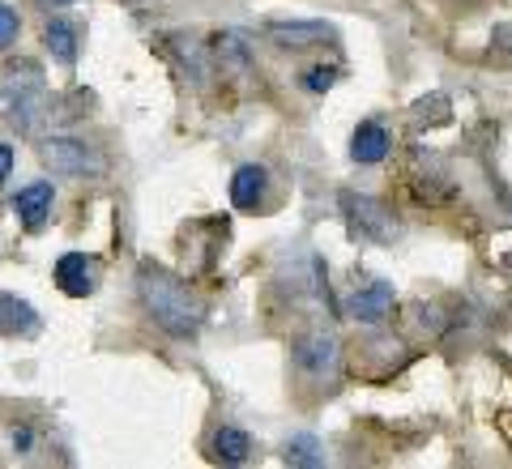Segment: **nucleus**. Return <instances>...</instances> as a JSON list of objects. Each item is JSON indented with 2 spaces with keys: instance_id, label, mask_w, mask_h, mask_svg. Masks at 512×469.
Segmentation results:
<instances>
[{
  "instance_id": "6",
  "label": "nucleus",
  "mask_w": 512,
  "mask_h": 469,
  "mask_svg": "<svg viewBox=\"0 0 512 469\" xmlns=\"http://www.w3.org/2000/svg\"><path fill=\"white\" fill-rule=\"evenodd\" d=\"M265 35L274 47H282V52H308V47H325L338 39V30H333L329 22H269Z\"/></svg>"
},
{
  "instance_id": "16",
  "label": "nucleus",
  "mask_w": 512,
  "mask_h": 469,
  "mask_svg": "<svg viewBox=\"0 0 512 469\" xmlns=\"http://www.w3.org/2000/svg\"><path fill=\"white\" fill-rule=\"evenodd\" d=\"M18 30H22L18 13H13L9 5H0V52H5V47H13V43H18Z\"/></svg>"
},
{
  "instance_id": "17",
  "label": "nucleus",
  "mask_w": 512,
  "mask_h": 469,
  "mask_svg": "<svg viewBox=\"0 0 512 469\" xmlns=\"http://www.w3.org/2000/svg\"><path fill=\"white\" fill-rule=\"evenodd\" d=\"M333 82H338V69H325V64H316V69L303 73V86L308 90H329Z\"/></svg>"
},
{
  "instance_id": "7",
  "label": "nucleus",
  "mask_w": 512,
  "mask_h": 469,
  "mask_svg": "<svg viewBox=\"0 0 512 469\" xmlns=\"http://www.w3.org/2000/svg\"><path fill=\"white\" fill-rule=\"evenodd\" d=\"M393 286L389 282H367V286H359L355 295L346 299V316L350 320H359V325H384V320L393 316Z\"/></svg>"
},
{
  "instance_id": "15",
  "label": "nucleus",
  "mask_w": 512,
  "mask_h": 469,
  "mask_svg": "<svg viewBox=\"0 0 512 469\" xmlns=\"http://www.w3.org/2000/svg\"><path fill=\"white\" fill-rule=\"evenodd\" d=\"M286 465H299V469H320L325 465V448H320L316 435H291L286 440Z\"/></svg>"
},
{
  "instance_id": "20",
  "label": "nucleus",
  "mask_w": 512,
  "mask_h": 469,
  "mask_svg": "<svg viewBox=\"0 0 512 469\" xmlns=\"http://www.w3.org/2000/svg\"><path fill=\"white\" fill-rule=\"evenodd\" d=\"M13 448H30V427H18V431H13Z\"/></svg>"
},
{
  "instance_id": "13",
  "label": "nucleus",
  "mask_w": 512,
  "mask_h": 469,
  "mask_svg": "<svg viewBox=\"0 0 512 469\" xmlns=\"http://www.w3.org/2000/svg\"><path fill=\"white\" fill-rule=\"evenodd\" d=\"M210 452L222 465H244L252 457V440H248V431H239V427H218L210 440Z\"/></svg>"
},
{
  "instance_id": "9",
  "label": "nucleus",
  "mask_w": 512,
  "mask_h": 469,
  "mask_svg": "<svg viewBox=\"0 0 512 469\" xmlns=\"http://www.w3.org/2000/svg\"><path fill=\"white\" fill-rule=\"evenodd\" d=\"M393 150V137H389V128H384L380 120H363L355 128V137H350V158H355L359 167H376L384 163Z\"/></svg>"
},
{
  "instance_id": "18",
  "label": "nucleus",
  "mask_w": 512,
  "mask_h": 469,
  "mask_svg": "<svg viewBox=\"0 0 512 469\" xmlns=\"http://www.w3.org/2000/svg\"><path fill=\"white\" fill-rule=\"evenodd\" d=\"M9 171H13V145L0 141V184L9 180Z\"/></svg>"
},
{
  "instance_id": "21",
  "label": "nucleus",
  "mask_w": 512,
  "mask_h": 469,
  "mask_svg": "<svg viewBox=\"0 0 512 469\" xmlns=\"http://www.w3.org/2000/svg\"><path fill=\"white\" fill-rule=\"evenodd\" d=\"M39 5H47V9H64V5H77V0H39Z\"/></svg>"
},
{
  "instance_id": "1",
  "label": "nucleus",
  "mask_w": 512,
  "mask_h": 469,
  "mask_svg": "<svg viewBox=\"0 0 512 469\" xmlns=\"http://www.w3.org/2000/svg\"><path fill=\"white\" fill-rule=\"evenodd\" d=\"M137 299L146 316L171 337H197L205 325V303L192 290L167 273L163 265H141L137 269Z\"/></svg>"
},
{
  "instance_id": "12",
  "label": "nucleus",
  "mask_w": 512,
  "mask_h": 469,
  "mask_svg": "<svg viewBox=\"0 0 512 469\" xmlns=\"http://www.w3.org/2000/svg\"><path fill=\"white\" fill-rule=\"evenodd\" d=\"M43 47L52 52L56 64L73 69V64H77V26L64 22V18H52V22L43 26Z\"/></svg>"
},
{
  "instance_id": "11",
  "label": "nucleus",
  "mask_w": 512,
  "mask_h": 469,
  "mask_svg": "<svg viewBox=\"0 0 512 469\" xmlns=\"http://www.w3.org/2000/svg\"><path fill=\"white\" fill-rule=\"evenodd\" d=\"M43 329L39 312L18 295H0V333L5 337H35Z\"/></svg>"
},
{
  "instance_id": "5",
  "label": "nucleus",
  "mask_w": 512,
  "mask_h": 469,
  "mask_svg": "<svg viewBox=\"0 0 512 469\" xmlns=\"http://www.w3.org/2000/svg\"><path fill=\"white\" fill-rule=\"evenodd\" d=\"M52 278L60 286V295H69V299H86L99 290V261L86 252H64L56 269H52Z\"/></svg>"
},
{
  "instance_id": "8",
  "label": "nucleus",
  "mask_w": 512,
  "mask_h": 469,
  "mask_svg": "<svg viewBox=\"0 0 512 469\" xmlns=\"http://www.w3.org/2000/svg\"><path fill=\"white\" fill-rule=\"evenodd\" d=\"M52 205H56V188L47 180H35V184H26L18 197H13V214L22 218L26 231H43L47 218H52Z\"/></svg>"
},
{
  "instance_id": "10",
  "label": "nucleus",
  "mask_w": 512,
  "mask_h": 469,
  "mask_svg": "<svg viewBox=\"0 0 512 469\" xmlns=\"http://www.w3.org/2000/svg\"><path fill=\"white\" fill-rule=\"evenodd\" d=\"M265 197H269V171L256 167V163L235 167V175H231V205L235 209H261Z\"/></svg>"
},
{
  "instance_id": "4",
  "label": "nucleus",
  "mask_w": 512,
  "mask_h": 469,
  "mask_svg": "<svg viewBox=\"0 0 512 469\" xmlns=\"http://www.w3.org/2000/svg\"><path fill=\"white\" fill-rule=\"evenodd\" d=\"M342 205H346V218L359 235L376 239V244H393L397 239V222L393 214L384 209L376 197H363V192H342Z\"/></svg>"
},
{
  "instance_id": "14",
  "label": "nucleus",
  "mask_w": 512,
  "mask_h": 469,
  "mask_svg": "<svg viewBox=\"0 0 512 469\" xmlns=\"http://www.w3.org/2000/svg\"><path fill=\"white\" fill-rule=\"evenodd\" d=\"M214 56L227 64V69H235V73L252 69V47H248L244 35H235V30H222V35H214Z\"/></svg>"
},
{
  "instance_id": "2",
  "label": "nucleus",
  "mask_w": 512,
  "mask_h": 469,
  "mask_svg": "<svg viewBox=\"0 0 512 469\" xmlns=\"http://www.w3.org/2000/svg\"><path fill=\"white\" fill-rule=\"evenodd\" d=\"M291 359L295 371L308 384H338L342 376V342L333 333H303L299 342L291 346Z\"/></svg>"
},
{
  "instance_id": "19",
  "label": "nucleus",
  "mask_w": 512,
  "mask_h": 469,
  "mask_svg": "<svg viewBox=\"0 0 512 469\" xmlns=\"http://www.w3.org/2000/svg\"><path fill=\"white\" fill-rule=\"evenodd\" d=\"M495 43H500V47H508V52H512V26L504 22V26H495V35H491Z\"/></svg>"
},
{
  "instance_id": "3",
  "label": "nucleus",
  "mask_w": 512,
  "mask_h": 469,
  "mask_svg": "<svg viewBox=\"0 0 512 469\" xmlns=\"http://www.w3.org/2000/svg\"><path fill=\"white\" fill-rule=\"evenodd\" d=\"M39 158L52 175H64V180H94L103 175V158L94 145H86L82 137H47L39 145Z\"/></svg>"
}]
</instances>
